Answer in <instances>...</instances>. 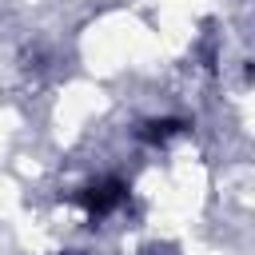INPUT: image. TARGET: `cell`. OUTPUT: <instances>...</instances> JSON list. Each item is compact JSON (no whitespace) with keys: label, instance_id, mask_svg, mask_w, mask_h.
<instances>
[{"label":"cell","instance_id":"cell-2","mask_svg":"<svg viewBox=\"0 0 255 255\" xmlns=\"http://www.w3.org/2000/svg\"><path fill=\"white\" fill-rule=\"evenodd\" d=\"M171 131H179V124L175 120H163V124H147V139H163V135H171Z\"/></svg>","mask_w":255,"mask_h":255},{"label":"cell","instance_id":"cell-3","mask_svg":"<svg viewBox=\"0 0 255 255\" xmlns=\"http://www.w3.org/2000/svg\"><path fill=\"white\" fill-rule=\"evenodd\" d=\"M68 255H72V251H68Z\"/></svg>","mask_w":255,"mask_h":255},{"label":"cell","instance_id":"cell-1","mask_svg":"<svg viewBox=\"0 0 255 255\" xmlns=\"http://www.w3.org/2000/svg\"><path fill=\"white\" fill-rule=\"evenodd\" d=\"M124 199H128V187H124L120 179H104V183H92V187L84 191V207H88L92 215H108V211H116Z\"/></svg>","mask_w":255,"mask_h":255}]
</instances>
